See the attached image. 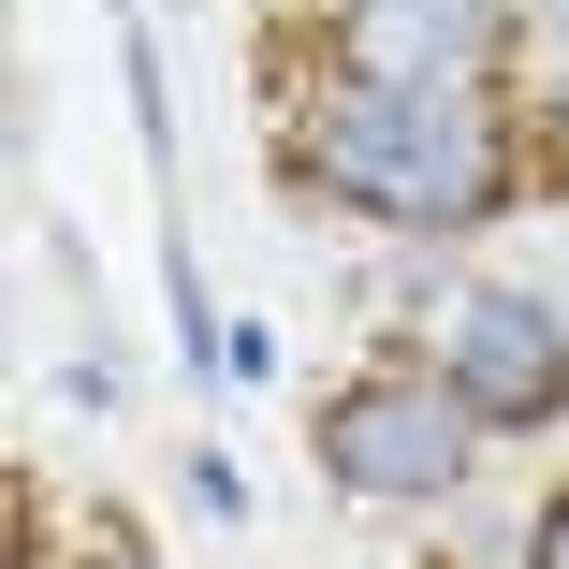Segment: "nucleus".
Returning a JSON list of instances; mask_svg holds the SVG:
<instances>
[{
    "instance_id": "4",
    "label": "nucleus",
    "mask_w": 569,
    "mask_h": 569,
    "mask_svg": "<svg viewBox=\"0 0 569 569\" xmlns=\"http://www.w3.org/2000/svg\"><path fill=\"white\" fill-rule=\"evenodd\" d=\"M336 44H351V88H468V59L497 44V0H351Z\"/></svg>"
},
{
    "instance_id": "1",
    "label": "nucleus",
    "mask_w": 569,
    "mask_h": 569,
    "mask_svg": "<svg viewBox=\"0 0 569 569\" xmlns=\"http://www.w3.org/2000/svg\"><path fill=\"white\" fill-rule=\"evenodd\" d=\"M307 161L336 204L395 219V234H468L497 204V118L468 88H351V102H321Z\"/></svg>"
},
{
    "instance_id": "5",
    "label": "nucleus",
    "mask_w": 569,
    "mask_h": 569,
    "mask_svg": "<svg viewBox=\"0 0 569 569\" xmlns=\"http://www.w3.org/2000/svg\"><path fill=\"white\" fill-rule=\"evenodd\" d=\"M526 569H569V497H555V511L526 526Z\"/></svg>"
},
{
    "instance_id": "3",
    "label": "nucleus",
    "mask_w": 569,
    "mask_h": 569,
    "mask_svg": "<svg viewBox=\"0 0 569 569\" xmlns=\"http://www.w3.org/2000/svg\"><path fill=\"white\" fill-rule=\"evenodd\" d=\"M438 380L468 395V423H555L569 409V321L540 292H452L438 307Z\"/></svg>"
},
{
    "instance_id": "2",
    "label": "nucleus",
    "mask_w": 569,
    "mask_h": 569,
    "mask_svg": "<svg viewBox=\"0 0 569 569\" xmlns=\"http://www.w3.org/2000/svg\"><path fill=\"white\" fill-rule=\"evenodd\" d=\"M468 452H482V423H468V395H452L438 366L321 395V482H351V497H452Z\"/></svg>"
}]
</instances>
